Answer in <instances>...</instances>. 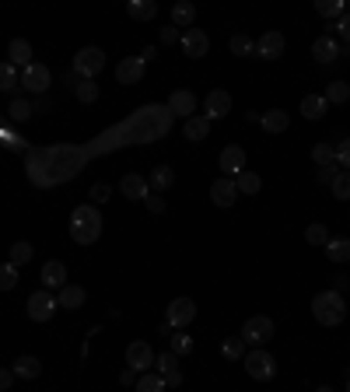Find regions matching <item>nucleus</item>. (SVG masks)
Segmentation results:
<instances>
[{
	"label": "nucleus",
	"instance_id": "nucleus-1",
	"mask_svg": "<svg viewBox=\"0 0 350 392\" xmlns=\"http://www.w3.org/2000/svg\"><path fill=\"white\" fill-rule=\"evenodd\" d=\"M312 312L322 326H340L347 319V305H343V294L340 291H319L312 298Z\"/></svg>",
	"mask_w": 350,
	"mask_h": 392
},
{
	"label": "nucleus",
	"instance_id": "nucleus-2",
	"mask_svg": "<svg viewBox=\"0 0 350 392\" xmlns=\"http://www.w3.org/2000/svg\"><path fill=\"white\" fill-rule=\"evenodd\" d=\"M102 67H105V53H102L99 46L78 50V57H74V74H78L81 81H95V74H102Z\"/></svg>",
	"mask_w": 350,
	"mask_h": 392
},
{
	"label": "nucleus",
	"instance_id": "nucleus-3",
	"mask_svg": "<svg viewBox=\"0 0 350 392\" xmlns=\"http://www.w3.org/2000/svg\"><path fill=\"white\" fill-rule=\"evenodd\" d=\"M245 371H249V378H256V382H270V378L277 375V361H273L263 347H256V350L245 354Z\"/></svg>",
	"mask_w": 350,
	"mask_h": 392
},
{
	"label": "nucleus",
	"instance_id": "nucleus-4",
	"mask_svg": "<svg viewBox=\"0 0 350 392\" xmlns=\"http://www.w3.org/2000/svg\"><path fill=\"white\" fill-rule=\"evenodd\" d=\"M242 340L252 343V347L270 343V340H273V319H266V315H252V319H245V326H242Z\"/></svg>",
	"mask_w": 350,
	"mask_h": 392
},
{
	"label": "nucleus",
	"instance_id": "nucleus-5",
	"mask_svg": "<svg viewBox=\"0 0 350 392\" xmlns=\"http://www.w3.org/2000/svg\"><path fill=\"white\" fill-rule=\"evenodd\" d=\"M57 308H60V305H57V298H53L46 287L36 291V294L29 298V319H32V322H50V319L57 315Z\"/></svg>",
	"mask_w": 350,
	"mask_h": 392
},
{
	"label": "nucleus",
	"instance_id": "nucleus-6",
	"mask_svg": "<svg viewBox=\"0 0 350 392\" xmlns=\"http://www.w3.org/2000/svg\"><path fill=\"white\" fill-rule=\"evenodd\" d=\"M154 350H151V343L147 340H133L130 347H126V368H133L137 375H144V371H151V364H154Z\"/></svg>",
	"mask_w": 350,
	"mask_h": 392
},
{
	"label": "nucleus",
	"instance_id": "nucleus-7",
	"mask_svg": "<svg viewBox=\"0 0 350 392\" xmlns=\"http://www.w3.org/2000/svg\"><path fill=\"white\" fill-rule=\"evenodd\" d=\"M50 67H43V64H29L25 71H22V85H25V92H32V95H43L46 88H50Z\"/></svg>",
	"mask_w": 350,
	"mask_h": 392
},
{
	"label": "nucleus",
	"instance_id": "nucleus-8",
	"mask_svg": "<svg viewBox=\"0 0 350 392\" xmlns=\"http://www.w3.org/2000/svg\"><path fill=\"white\" fill-rule=\"evenodd\" d=\"M196 319V305H193V298H175L172 305H168V326H175V329H182V326H189Z\"/></svg>",
	"mask_w": 350,
	"mask_h": 392
},
{
	"label": "nucleus",
	"instance_id": "nucleus-9",
	"mask_svg": "<svg viewBox=\"0 0 350 392\" xmlns=\"http://www.w3.org/2000/svg\"><path fill=\"white\" fill-rule=\"evenodd\" d=\"M231 112V95L228 92H221V88H214L210 95H207V106H203V119H224Z\"/></svg>",
	"mask_w": 350,
	"mask_h": 392
},
{
	"label": "nucleus",
	"instance_id": "nucleus-10",
	"mask_svg": "<svg viewBox=\"0 0 350 392\" xmlns=\"http://www.w3.org/2000/svg\"><path fill=\"white\" fill-rule=\"evenodd\" d=\"M217 165H221V172H224L228 179H235L238 172H245V151H242L238 144H228V147L221 151Z\"/></svg>",
	"mask_w": 350,
	"mask_h": 392
},
{
	"label": "nucleus",
	"instance_id": "nucleus-11",
	"mask_svg": "<svg viewBox=\"0 0 350 392\" xmlns=\"http://www.w3.org/2000/svg\"><path fill=\"white\" fill-rule=\"evenodd\" d=\"M144 57H126V60H119V67H116V81L119 85H140V78H144Z\"/></svg>",
	"mask_w": 350,
	"mask_h": 392
},
{
	"label": "nucleus",
	"instance_id": "nucleus-12",
	"mask_svg": "<svg viewBox=\"0 0 350 392\" xmlns=\"http://www.w3.org/2000/svg\"><path fill=\"white\" fill-rule=\"evenodd\" d=\"M207 50H210V39L203 36V29H189V32L182 36V53H186L189 60L207 57Z\"/></svg>",
	"mask_w": 350,
	"mask_h": 392
},
{
	"label": "nucleus",
	"instance_id": "nucleus-13",
	"mask_svg": "<svg viewBox=\"0 0 350 392\" xmlns=\"http://www.w3.org/2000/svg\"><path fill=\"white\" fill-rule=\"evenodd\" d=\"M256 57H259V60H277V57H284V36H280V32H263L259 43H256Z\"/></svg>",
	"mask_w": 350,
	"mask_h": 392
},
{
	"label": "nucleus",
	"instance_id": "nucleus-14",
	"mask_svg": "<svg viewBox=\"0 0 350 392\" xmlns=\"http://www.w3.org/2000/svg\"><path fill=\"white\" fill-rule=\"evenodd\" d=\"M168 112H172V116L193 119V112H196V95H193V92H172V95H168Z\"/></svg>",
	"mask_w": 350,
	"mask_h": 392
},
{
	"label": "nucleus",
	"instance_id": "nucleus-15",
	"mask_svg": "<svg viewBox=\"0 0 350 392\" xmlns=\"http://www.w3.org/2000/svg\"><path fill=\"white\" fill-rule=\"evenodd\" d=\"M119 193H123L126 200H144V196H147V179H144L140 172H126V175L119 179Z\"/></svg>",
	"mask_w": 350,
	"mask_h": 392
},
{
	"label": "nucleus",
	"instance_id": "nucleus-16",
	"mask_svg": "<svg viewBox=\"0 0 350 392\" xmlns=\"http://www.w3.org/2000/svg\"><path fill=\"white\" fill-rule=\"evenodd\" d=\"M210 200L217 203V207H231L235 200H238V186H235V179H217L214 186H210Z\"/></svg>",
	"mask_w": 350,
	"mask_h": 392
},
{
	"label": "nucleus",
	"instance_id": "nucleus-17",
	"mask_svg": "<svg viewBox=\"0 0 350 392\" xmlns=\"http://www.w3.org/2000/svg\"><path fill=\"white\" fill-rule=\"evenodd\" d=\"M39 280H43V287H46V291H53V287H64V280H67V266H64L60 259H50V263H43V273H39Z\"/></svg>",
	"mask_w": 350,
	"mask_h": 392
},
{
	"label": "nucleus",
	"instance_id": "nucleus-18",
	"mask_svg": "<svg viewBox=\"0 0 350 392\" xmlns=\"http://www.w3.org/2000/svg\"><path fill=\"white\" fill-rule=\"evenodd\" d=\"M312 57H315L319 64H333V60L340 57V43H336L333 36H319V39L312 43Z\"/></svg>",
	"mask_w": 350,
	"mask_h": 392
},
{
	"label": "nucleus",
	"instance_id": "nucleus-19",
	"mask_svg": "<svg viewBox=\"0 0 350 392\" xmlns=\"http://www.w3.org/2000/svg\"><path fill=\"white\" fill-rule=\"evenodd\" d=\"M154 364H158V375L165 378V385H182V375H179V368H175V354H172V350H168V354H158Z\"/></svg>",
	"mask_w": 350,
	"mask_h": 392
},
{
	"label": "nucleus",
	"instance_id": "nucleus-20",
	"mask_svg": "<svg viewBox=\"0 0 350 392\" xmlns=\"http://www.w3.org/2000/svg\"><path fill=\"white\" fill-rule=\"evenodd\" d=\"M57 305H60V308H67V312L81 308V305H85V287H78V284H64V287H60V294H57Z\"/></svg>",
	"mask_w": 350,
	"mask_h": 392
},
{
	"label": "nucleus",
	"instance_id": "nucleus-21",
	"mask_svg": "<svg viewBox=\"0 0 350 392\" xmlns=\"http://www.w3.org/2000/svg\"><path fill=\"white\" fill-rule=\"evenodd\" d=\"M8 64H15V67H29L32 64V46L25 43V39H15L11 46H8Z\"/></svg>",
	"mask_w": 350,
	"mask_h": 392
},
{
	"label": "nucleus",
	"instance_id": "nucleus-22",
	"mask_svg": "<svg viewBox=\"0 0 350 392\" xmlns=\"http://www.w3.org/2000/svg\"><path fill=\"white\" fill-rule=\"evenodd\" d=\"M326 109H329L326 95H305V99H301V116H305V119H322Z\"/></svg>",
	"mask_w": 350,
	"mask_h": 392
},
{
	"label": "nucleus",
	"instance_id": "nucleus-23",
	"mask_svg": "<svg viewBox=\"0 0 350 392\" xmlns=\"http://www.w3.org/2000/svg\"><path fill=\"white\" fill-rule=\"evenodd\" d=\"M18 378H39L43 375V361L39 357H32V354H22L18 361H15V368H11Z\"/></svg>",
	"mask_w": 350,
	"mask_h": 392
},
{
	"label": "nucleus",
	"instance_id": "nucleus-24",
	"mask_svg": "<svg viewBox=\"0 0 350 392\" xmlns=\"http://www.w3.org/2000/svg\"><path fill=\"white\" fill-rule=\"evenodd\" d=\"M172 182H175V172H172L168 165H158V168L151 172V179H147V186H151L154 193H168Z\"/></svg>",
	"mask_w": 350,
	"mask_h": 392
},
{
	"label": "nucleus",
	"instance_id": "nucleus-25",
	"mask_svg": "<svg viewBox=\"0 0 350 392\" xmlns=\"http://www.w3.org/2000/svg\"><path fill=\"white\" fill-rule=\"evenodd\" d=\"M126 15L137 18V22H151V18L158 15V4H154V0H130V4H126Z\"/></svg>",
	"mask_w": 350,
	"mask_h": 392
},
{
	"label": "nucleus",
	"instance_id": "nucleus-26",
	"mask_svg": "<svg viewBox=\"0 0 350 392\" xmlns=\"http://www.w3.org/2000/svg\"><path fill=\"white\" fill-rule=\"evenodd\" d=\"M259 126H263L266 133H284V130H287V112H284V109H270V112H263Z\"/></svg>",
	"mask_w": 350,
	"mask_h": 392
},
{
	"label": "nucleus",
	"instance_id": "nucleus-27",
	"mask_svg": "<svg viewBox=\"0 0 350 392\" xmlns=\"http://www.w3.org/2000/svg\"><path fill=\"white\" fill-rule=\"evenodd\" d=\"M99 235H102V224H71V238L78 245H92L99 242Z\"/></svg>",
	"mask_w": 350,
	"mask_h": 392
},
{
	"label": "nucleus",
	"instance_id": "nucleus-28",
	"mask_svg": "<svg viewBox=\"0 0 350 392\" xmlns=\"http://www.w3.org/2000/svg\"><path fill=\"white\" fill-rule=\"evenodd\" d=\"M235 186H238V193L256 196V193L263 189V179H259L256 172H249V168H245V172H238V175H235Z\"/></svg>",
	"mask_w": 350,
	"mask_h": 392
},
{
	"label": "nucleus",
	"instance_id": "nucleus-29",
	"mask_svg": "<svg viewBox=\"0 0 350 392\" xmlns=\"http://www.w3.org/2000/svg\"><path fill=\"white\" fill-rule=\"evenodd\" d=\"M228 50H231V57H256V39H249V36H231L228 39Z\"/></svg>",
	"mask_w": 350,
	"mask_h": 392
},
{
	"label": "nucleus",
	"instance_id": "nucleus-30",
	"mask_svg": "<svg viewBox=\"0 0 350 392\" xmlns=\"http://www.w3.org/2000/svg\"><path fill=\"white\" fill-rule=\"evenodd\" d=\"M186 140H207V133H210V119H203V116H193V119H186Z\"/></svg>",
	"mask_w": 350,
	"mask_h": 392
},
{
	"label": "nucleus",
	"instance_id": "nucleus-31",
	"mask_svg": "<svg viewBox=\"0 0 350 392\" xmlns=\"http://www.w3.org/2000/svg\"><path fill=\"white\" fill-rule=\"evenodd\" d=\"M326 256L333 263H347L350 259V238H329L326 242Z\"/></svg>",
	"mask_w": 350,
	"mask_h": 392
},
{
	"label": "nucleus",
	"instance_id": "nucleus-32",
	"mask_svg": "<svg viewBox=\"0 0 350 392\" xmlns=\"http://www.w3.org/2000/svg\"><path fill=\"white\" fill-rule=\"evenodd\" d=\"M172 22L182 25V29L193 25V22H196V8L189 4V0H179V4H172Z\"/></svg>",
	"mask_w": 350,
	"mask_h": 392
},
{
	"label": "nucleus",
	"instance_id": "nucleus-33",
	"mask_svg": "<svg viewBox=\"0 0 350 392\" xmlns=\"http://www.w3.org/2000/svg\"><path fill=\"white\" fill-rule=\"evenodd\" d=\"M32 256H36V249L29 242H15L11 252H8V263L11 266H25V263H32Z\"/></svg>",
	"mask_w": 350,
	"mask_h": 392
},
{
	"label": "nucleus",
	"instance_id": "nucleus-34",
	"mask_svg": "<svg viewBox=\"0 0 350 392\" xmlns=\"http://www.w3.org/2000/svg\"><path fill=\"white\" fill-rule=\"evenodd\" d=\"M312 161H315L319 168L336 165V147H333V144H315V147H312Z\"/></svg>",
	"mask_w": 350,
	"mask_h": 392
},
{
	"label": "nucleus",
	"instance_id": "nucleus-35",
	"mask_svg": "<svg viewBox=\"0 0 350 392\" xmlns=\"http://www.w3.org/2000/svg\"><path fill=\"white\" fill-rule=\"evenodd\" d=\"M137 392H165V378L161 375H154V371H144L140 378H137V385H133Z\"/></svg>",
	"mask_w": 350,
	"mask_h": 392
},
{
	"label": "nucleus",
	"instance_id": "nucleus-36",
	"mask_svg": "<svg viewBox=\"0 0 350 392\" xmlns=\"http://www.w3.org/2000/svg\"><path fill=\"white\" fill-rule=\"evenodd\" d=\"M32 112H36V106H32L29 99H15V102H11V109H8V116H11L15 123H25Z\"/></svg>",
	"mask_w": 350,
	"mask_h": 392
},
{
	"label": "nucleus",
	"instance_id": "nucleus-37",
	"mask_svg": "<svg viewBox=\"0 0 350 392\" xmlns=\"http://www.w3.org/2000/svg\"><path fill=\"white\" fill-rule=\"evenodd\" d=\"M305 242H308V245H326V242H329V228L319 224V221L308 224V228H305Z\"/></svg>",
	"mask_w": 350,
	"mask_h": 392
},
{
	"label": "nucleus",
	"instance_id": "nucleus-38",
	"mask_svg": "<svg viewBox=\"0 0 350 392\" xmlns=\"http://www.w3.org/2000/svg\"><path fill=\"white\" fill-rule=\"evenodd\" d=\"M315 11L322 18H343V0H315Z\"/></svg>",
	"mask_w": 350,
	"mask_h": 392
},
{
	"label": "nucleus",
	"instance_id": "nucleus-39",
	"mask_svg": "<svg viewBox=\"0 0 350 392\" xmlns=\"http://www.w3.org/2000/svg\"><path fill=\"white\" fill-rule=\"evenodd\" d=\"M18 287V266L0 263V291H15Z\"/></svg>",
	"mask_w": 350,
	"mask_h": 392
},
{
	"label": "nucleus",
	"instance_id": "nucleus-40",
	"mask_svg": "<svg viewBox=\"0 0 350 392\" xmlns=\"http://www.w3.org/2000/svg\"><path fill=\"white\" fill-rule=\"evenodd\" d=\"M18 85V71H15V64H0V92H11Z\"/></svg>",
	"mask_w": 350,
	"mask_h": 392
},
{
	"label": "nucleus",
	"instance_id": "nucleus-41",
	"mask_svg": "<svg viewBox=\"0 0 350 392\" xmlns=\"http://www.w3.org/2000/svg\"><path fill=\"white\" fill-rule=\"evenodd\" d=\"M74 95H78V102H85V106H92V102L99 99V85H95V81H81V85L74 88Z\"/></svg>",
	"mask_w": 350,
	"mask_h": 392
},
{
	"label": "nucleus",
	"instance_id": "nucleus-42",
	"mask_svg": "<svg viewBox=\"0 0 350 392\" xmlns=\"http://www.w3.org/2000/svg\"><path fill=\"white\" fill-rule=\"evenodd\" d=\"M350 99V85H343V81H333L329 88H326V102H347Z\"/></svg>",
	"mask_w": 350,
	"mask_h": 392
},
{
	"label": "nucleus",
	"instance_id": "nucleus-43",
	"mask_svg": "<svg viewBox=\"0 0 350 392\" xmlns=\"http://www.w3.org/2000/svg\"><path fill=\"white\" fill-rule=\"evenodd\" d=\"M333 196H336V200H350V172H336V179H333Z\"/></svg>",
	"mask_w": 350,
	"mask_h": 392
},
{
	"label": "nucleus",
	"instance_id": "nucleus-44",
	"mask_svg": "<svg viewBox=\"0 0 350 392\" xmlns=\"http://www.w3.org/2000/svg\"><path fill=\"white\" fill-rule=\"evenodd\" d=\"M221 354H224V357H231V361H235V357H245V340H242V336H231V340H224Z\"/></svg>",
	"mask_w": 350,
	"mask_h": 392
},
{
	"label": "nucleus",
	"instance_id": "nucleus-45",
	"mask_svg": "<svg viewBox=\"0 0 350 392\" xmlns=\"http://www.w3.org/2000/svg\"><path fill=\"white\" fill-rule=\"evenodd\" d=\"M189 350H193V336H186V333L172 336V354H175V357H182V354H189Z\"/></svg>",
	"mask_w": 350,
	"mask_h": 392
},
{
	"label": "nucleus",
	"instance_id": "nucleus-46",
	"mask_svg": "<svg viewBox=\"0 0 350 392\" xmlns=\"http://www.w3.org/2000/svg\"><path fill=\"white\" fill-rule=\"evenodd\" d=\"M336 165H340V172H350V137L343 144H336Z\"/></svg>",
	"mask_w": 350,
	"mask_h": 392
},
{
	"label": "nucleus",
	"instance_id": "nucleus-47",
	"mask_svg": "<svg viewBox=\"0 0 350 392\" xmlns=\"http://www.w3.org/2000/svg\"><path fill=\"white\" fill-rule=\"evenodd\" d=\"M109 193H112V189H109V182H95V186H92V203H95V207H99V203H105V200H109Z\"/></svg>",
	"mask_w": 350,
	"mask_h": 392
},
{
	"label": "nucleus",
	"instance_id": "nucleus-48",
	"mask_svg": "<svg viewBox=\"0 0 350 392\" xmlns=\"http://www.w3.org/2000/svg\"><path fill=\"white\" fill-rule=\"evenodd\" d=\"M333 29H336V36H340L343 43H350V15H343V18H340Z\"/></svg>",
	"mask_w": 350,
	"mask_h": 392
},
{
	"label": "nucleus",
	"instance_id": "nucleus-49",
	"mask_svg": "<svg viewBox=\"0 0 350 392\" xmlns=\"http://www.w3.org/2000/svg\"><path fill=\"white\" fill-rule=\"evenodd\" d=\"M15 378H18V375H15V371H11V368H0V392H8V389H11V382H15Z\"/></svg>",
	"mask_w": 350,
	"mask_h": 392
},
{
	"label": "nucleus",
	"instance_id": "nucleus-50",
	"mask_svg": "<svg viewBox=\"0 0 350 392\" xmlns=\"http://www.w3.org/2000/svg\"><path fill=\"white\" fill-rule=\"evenodd\" d=\"M336 172H340L336 165H329V168H319V182H322V186H333V179H336Z\"/></svg>",
	"mask_w": 350,
	"mask_h": 392
},
{
	"label": "nucleus",
	"instance_id": "nucleus-51",
	"mask_svg": "<svg viewBox=\"0 0 350 392\" xmlns=\"http://www.w3.org/2000/svg\"><path fill=\"white\" fill-rule=\"evenodd\" d=\"M144 200H147V207H151L154 214H161V210H165V200H161V196H144Z\"/></svg>",
	"mask_w": 350,
	"mask_h": 392
},
{
	"label": "nucleus",
	"instance_id": "nucleus-52",
	"mask_svg": "<svg viewBox=\"0 0 350 392\" xmlns=\"http://www.w3.org/2000/svg\"><path fill=\"white\" fill-rule=\"evenodd\" d=\"M119 382H123V385H137V371H133V368H126V371L119 375Z\"/></svg>",
	"mask_w": 350,
	"mask_h": 392
},
{
	"label": "nucleus",
	"instance_id": "nucleus-53",
	"mask_svg": "<svg viewBox=\"0 0 350 392\" xmlns=\"http://www.w3.org/2000/svg\"><path fill=\"white\" fill-rule=\"evenodd\" d=\"M161 43H175V29H161Z\"/></svg>",
	"mask_w": 350,
	"mask_h": 392
},
{
	"label": "nucleus",
	"instance_id": "nucleus-54",
	"mask_svg": "<svg viewBox=\"0 0 350 392\" xmlns=\"http://www.w3.org/2000/svg\"><path fill=\"white\" fill-rule=\"evenodd\" d=\"M347 284H350V280H347V277H336V280H333V291H343V287H347Z\"/></svg>",
	"mask_w": 350,
	"mask_h": 392
},
{
	"label": "nucleus",
	"instance_id": "nucleus-55",
	"mask_svg": "<svg viewBox=\"0 0 350 392\" xmlns=\"http://www.w3.org/2000/svg\"><path fill=\"white\" fill-rule=\"evenodd\" d=\"M315 392H333V389H329V385H319V389H315Z\"/></svg>",
	"mask_w": 350,
	"mask_h": 392
},
{
	"label": "nucleus",
	"instance_id": "nucleus-56",
	"mask_svg": "<svg viewBox=\"0 0 350 392\" xmlns=\"http://www.w3.org/2000/svg\"><path fill=\"white\" fill-rule=\"evenodd\" d=\"M347 392H350V382H347Z\"/></svg>",
	"mask_w": 350,
	"mask_h": 392
}]
</instances>
